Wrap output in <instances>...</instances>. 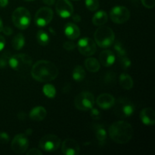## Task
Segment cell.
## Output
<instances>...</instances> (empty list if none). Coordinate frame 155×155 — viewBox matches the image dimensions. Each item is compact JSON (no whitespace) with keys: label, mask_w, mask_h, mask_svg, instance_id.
<instances>
[{"label":"cell","mask_w":155,"mask_h":155,"mask_svg":"<svg viewBox=\"0 0 155 155\" xmlns=\"http://www.w3.org/2000/svg\"><path fill=\"white\" fill-rule=\"evenodd\" d=\"M31 75L34 80L41 83H48L58 76V69L54 63L48 61H38L32 66Z\"/></svg>","instance_id":"cell-1"},{"label":"cell","mask_w":155,"mask_h":155,"mask_svg":"<svg viewBox=\"0 0 155 155\" xmlns=\"http://www.w3.org/2000/svg\"><path fill=\"white\" fill-rule=\"evenodd\" d=\"M109 136L117 144H126L130 142L133 136V128L130 124L124 120L117 121L109 127Z\"/></svg>","instance_id":"cell-2"},{"label":"cell","mask_w":155,"mask_h":155,"mask_svg":"<svg viewBox=\"0 0 155 155\" xmlns=\"http://www.w3.org/2000/svg\"><path fill=\"white\" fill-rule=\"evenodd\" d=\"M94 38L97 45L103 48H108L113 45L115 35L113 30L109 27L100 26L95 32Z\"/></svg>","instance_id":"cell-3"},{"label":"cell","mask_w":155,"mask_h":155,"mask_svg":"<svg viewBox=\"0 0 155 155\" xmlns=\"http://www.w3.org/2000/svg\"><path fill=\"white\" fill-rule=\"evenodd\" d=\"M33 60L30 55L27 54H16L11 56L8 64L14 71L24 73L28 71L32 67Z\"/></svg>","instance_id":"cell-4"},{"label":"cell","mask_w":155,"mask_h":155,"mask_svg":"<svg viewBox=\"0 0 155 155\" xmlns=\"http://www.w3.org/2000/svg\"><path fill=\"white\" fill-rule=\"evenodd\" d=\"M12 21L17 28L25 30L30 26L31 21L30 12L24 7L18 8L12 14Z\"/></svg>","instance_id":"cell-5"},{"label":"cell","mask_w":155,"mask_h":155,"mask_svg":"<svg viewBox=\"0 0 155 155\" xmlns=\"http://www.w3.org/2000/svg\"><path fill=\"white\" fill-rule=\"evenodd\" d=\"M115 114L121 118L129 117L132 116L135 111V106L130 100L126 98H120L115 101L114 104Z\"/></svg>","instance_id":"cell-6"},{"label":"cell","mask_w":155,"mask_h":155,"mask_svg":"<svg viewBox=\"0 0 155 155\" xmlns=\"http://www.w3.org/2000/svg\"><path fill=\"white\" fill-rule=\"evenodd\" d=\"M95 104V98L89 92H82L75 97L74 104L78 110L87 111L93 107Z\"/></svg>","instance_id":"cell-7"},{"label":"cell","mask_w":155,"mask_h":155,"mask_svg":"<svg viewBox=\"0 0 155 155\" xmlns=\"http://www.w3.org/2000/svg\"><path fill=\"white\" fill-rule=\"evenodd\" d=\"M61 145V139L57 136L53 134H48L44 136L40 139L39 147L40 149L45 151H54L58 149Z\"/></svg>","instance_id":"cell-8"},{"label":"cell","mask_w":155,"mask_h":155,"mask_svg":"<svg viewBox=\"0 0 155 155\" xmlns=\"http://www.w3.org/2000/svg\"><path fill=\"white\" fill-rule=\"evenodd\" d=\"M110 17L111 21L115 24H124L130 19V12L124 6H115L110 11Z\"/></svg>","instance_id":"cell-9"},{"label":"cell","mask_w":155,"mask_h":155,"mask_svg":"<svg viewBox=\"0 0 155 155\" xmlns=\"http://www.w3.org/2000/svg\"><path fill=\"white\" fill-rule=\"evenodd\" d=\"M53 19V11L50 8H40L36 12L34 21L38 27H45L48 25Z\"/></svg>","instance_id":"cell-10"},{"label":"cell","mask_w":155,"mask_h":155,"mask_svg":"<svg viewBox=\"0 0 155 155\" xmlns=\"http://www.w3.org/2000/svg\"><path fill=\"white\" fill-rule=\"evenodd\" d=\"M29 146V140L24 133L16 135L12 142V149L15 154H21L26 152Z\"/></svg>","instance_id":"cell-11"},{"label":"cell","mask_w":155,"mask_h":155,"mask_svg":"<svg viewBox=\"0 0 155 155\" xmlns=\"http://www.w3.org/2000/svg\"><path fill=\"white\" fill-rule=\"evenodd\" d=\"M77 48L83 55L91 56L96 51V44L91 38L84 37L78 41Z\"/></svg>","instance_id":"cell-12"},{"label":"cell","mask_w":155,"mask_h":155,"mask_svg":"<svg viewBox=\"0 0 155 155\" xmlns=\"http://www.w3.org/2000/svg\"><path fill=\"white\" fill-rule=\"evenodd\" d=\"M56 12L63 18H68L74 13V7L69 0H58L56 3Z\"/></svg>","instance_id":"cell-13"},{"label":"cell","mask_w":155,"mask_h":155,"mask_svg":"<svg viewBox=\"0 0 155 155\" xmlns=\"http://www.w3.org/2000/svg\"><path fill=\"white\" fill-rule=\"evenodd\" d=\"M61 151L65 155H78L80 148L77 141L73 139H66L62 143Z\"/></svg>","instance_id":"cell-14"},{"label":"cell","mask_w":155,"mask_h":155,"mask_svg":"<svg viewBox=\"0 0 155 155\" xmlns=\"http://www.w3.org/2000/svg\"><path fill=\"white\" fill-rule=\"evenodd\" d=\"M115 102V98L113 95L109 93H103L101 94L97 98L96 103L101 108L107 110L114 107V104Z\"/></svg>","instance_id":"cell-15"},{"label":"cell","mask_w":155,"mask_h":155,"mask_svg":"<svg viewBox=\"0 0 155 155\" xmlns=\"http://www.w3.org/2000/svg\"><path fill=\"white\" fill-rule=\"evenodd\" d=\"M140 119L146 126H154L155 123L154 110L151 107H145L140 112Z\"/></svg>","instance_id":"cell-16"},{"label":"cell","mask_w":155,"mask_h":155,"mask_svg":"<svg viewBox=\"0 0 155 155\" xmlns=\"http://www.w3.org/2000/svg\"><path fill=\"white\" fill-rule=\"evenodd\" d=\"M115 61V54L110 50H104L99 54V63L104 67H110Z\"/></svg>","instance_id":"cell-17"},{"label":"cell","mask_w":155,"mask_h":155,"mask_svg":"<svg viewBox=\"0 0 155 155\" xmlns=\"http://www.w3.org/2000/svg\"><path fill=\"white\" fill-rule=\"evenodd\" d=\"M64 34L68 39L74 40L80 36V30L77 24L74 23H68L64 26Z\"/></svg>","instance_id":"cell-18"},{"label":"cell","mask_w":155,"mask_h":155,"mask_svg":"<svg viewBox=\"0 0 155 155\" xmlns=\"http://www.w3.org/2000/svg\"><path fill=\"white\" fill-rule=\"evenodd\" d=\"M47 111L42 106H36L30 110L29 117L32 120L42 121L45 118Z\"/></svg>","instance_id":"cell-19"},{"label":"cell","mask_w":155,"mask_h":155,"mask_svg":"<svg viewBox=\"0 0 155 155\" xmlns=\"http://www.w3.org/2000/svg\"><path fill=\"white\" fill-rule=\"evenodd\" d=\"M107 19H108V17L104 11H98L94 15L93 18H92V23L94 25L100 27V26H102L106 24Z\"/></svg>","instance_id":"cell-20"},{"label":"cell","mask_w":155,"mask_h":155,"mask_svg":"<svg viewBox=\"0 0 155 155\" xmlns=\"http://www.w3.org/2000/svg\"><path fill=\"white\" fill-rule=\"evenodd\" d=\"M120 85L123 89L126 90H130L133 86V80L129 74L123 73L120 76Z\"/></svg>","instance_id":"cell-21"},{"label":"cell","mask_w":155,"mask_h":155,"mask_svg":"<svg viewBox=\"0 0 155 155\" xmlns=\"http://www.w3.org/2000/svg\"><path fill=\"white\" fill-rule=\"evenodd\" d=\"M85 66L86 69L92 73H96L100 69V63L94 58H89L85 61Z\"/></svg>","instance_id":"cell-22"},{"label":"cell","mask_w":155,"mask_h":155,"mask_svg":"<svg viewBox=\"0 0 155 155\" xmlns=\"http://www.w3.org/2000/svg\"><path fill=\"white\" fill-rule=\"evenodd\" d=\"M95 133L96 139H98V142L101 144L104 143L106 138H107V133H106L104 127L102 125L97 124L95 127Z\"/></svg>","instance_id":"cell-23"},{"label":"cell","mask_w":155,"mask_h":155,"mask_svg":"<svg viewBox=\"0 0 155 155\" xmlns=\"http://www.w3.org/2000/svg\"><path fill=\"white\" fill-rule=\"evenodd\" d=\"M72 77L74 80L77 82H80L84 80V78L86 77V72H85L83 67L80 66V65L76 66L73 71Z\"/></svg>","instance_id":"cell-24"},{"label":"cell","mask_w":155,"mask_h":155,"mask_svg":"<svg viewBox=\"0 0 155 155\" xmlns=\"http://www.w3.org/2000/svg\"><path fill=\"white\" fill-rule=\"evenodd\" d=\"M25 44V39L22 33H18L12 39V46L14 49L21 50Z\"/></svg>","instance_id":"cell-25"},{"label":"cell","mask_w":155,"mask_h":155,"mask_svg":"<svg viewBox=\"0 0 155 155\" xmlns=\"http://www.w3.org/2000/svg\"><path fill=\"white\" fill-rule=\"evenodd\" d=\"M36 39H37L39 44H40L42 46L48 45L50 40L49 36L48 35V33L42 30L38 31L37 35H36Z\"/></svg>","instance_id":"cell-26"},{"label":"cell","mask_w":155,"mask_h":155,"mask_svg":"<svg viewBox=\"0 0 155 155\" xmlns=\"http://www.w3.org/2000/svg\"><path fill=\"white\" fill-rule=\"evenodd\" d=\"M43 92L45 96L48 98H54L56 95V89L52 85L46 84L43 86Z\"/></svg>","instance_id":"cell-27"},{"label":"cell","mask_w":155,"mask_h":155,"mask_svg":"<svg viewBox=\"0 0 155 155\" xmlns=\"http://www.w3.org/2000/svg\"><path fill=\"white\" fill-rule=\"evenodd\" d=\"M86 6L89 11L95 12L99 7V2L98 0H86Z\"/></svg>","instance_id":"cell-28"},{"label":"cell","mask_w":155,"mask_h":155,"mask_svg":"<svg viewBox=\"0 0 155 155\" xmlns=\"http://www.w3.org/2000/svg\"><path fill=\"white\" fill-rule=\"evenodd\" d=\"M11 56L12 55L8 51H5L0 56V68H5L7 66Z\"/></svg>","instance_id":"cell-29"},{"label":"cell","mask_w":155,"mask_h":155,"mask_svg":"<svg viewBox=\"0 0 155 155\" xmlns=\"http://www.w3.org/2000/svg\"><path fill=\"white\" fill-rule=\"evenodd\" d=\"M119 61L124 69H127V68H130L131 66V61L127 57V55L119 56Z\"/></svg>","instance_id":"cell-30"},{"label":"cell","mask_w":155,"mask_h":155,"mask_svg":"<svg viewBox=\"0 0 155 155\" xmlns=\"http://www.w3.org/2000/svg\"><path fill=\"white\" fill-rule=\"evenodd\" d=\"M114 50L116 51V52L117 53L118 56L127 55V53L125 48L123 46V45L120 42H117L116 43L114 44Z\"/></svg>","instance_id":"cell-31"},{"label":"cell","mask_w":155,"mask_h":155,"mask_svg":"<svg viewBox=\"0 0 155 155\" xmlns=\"http://www.w3.org/2000/svg\"><path fill=\"white\" fill-rule=\"evenodd\" d=\"M90 115H91V117H92V119H94V120H99V119H101V113H100L99 110L96 108H93V107L91 109Z\"/></svg>","instance_id":"cell-32"},{"label":"cell","mask_w":155,"mask_h":155,"mask_svg":"<svg viewBox=\"0 0 155 155\" xmlns=\"http://www.w3.org/2000/svg\"><path fill=\"white\" fill-rule=\"evenodd\" d=\"M63 45H64V48L66 50H68V51H71V50L74 49V48H76V44L74 43L71 39V40H68V41H66V42H64V43Z\"/></svg>","instance_id":"cell-33"},{"label":"cell","mask_w":155,"mask_h":155,"mask_svg":"<svg viewBox=\"0 0 155 155\" xmlns=\"http://www.w3.org/2000/svg\"><path fill=\"white\" fill-rule=\"evenodd\" d=\"M141 2L147 8H153L155 5V0H141Z\"/></svg>","instance_id":"cell-34"},{"label":"cell","mask_w":155,"mask_h":155,"mask_svg":"<svg viewBox=\"0 0 155 155\" xmlns=\"http://www.w3.org/2000/svg\"><path fill=\"white\" fill-rule=\"evenodd\" d=\"M9 136L5 133H0V144L4 145V144L8 143Z\"/></svg>","instance_id":"cell-35"},{"label":"cell","mask_w":155,"mask_h":155,"mask_svg":"<svg viewBox=\"0 0 155 155\" xmlns=\"http://www.w3.org/2000/svg\"><path fill=\"white\" fill-rule=\"evenodd\" d=\"M27 155H42V152L37 148H32L27 152Z\"/></svg>","instance_id":"cell-36"},{"label":"cell","mask_w":155,"mask_h":155,"mask_svg":"<svg viewBox=\"0 0 155 155\" xmlns=\"http://www.w3.org/2000/svg\"><path fill=\"white\" fill-rule=\"evenodd\" d=\"M2 32L5 33V34L7 35V36H9V35L12 34V33H13V30H12V29L9 27H3Z\"/></svg>","instance_id":"cell-37"},{"label":"cell","mask_w":155,"mask_h":155,"mask_svg":"<svg viewBox=\"0 0 155 155\" xmlns=\"http://www.w3.org/2000/svg\"><path fill=\"white\" fill-rule=\"evenodd\" d=\"M5 45V39L2 36H0V51L4 48Z\"/></svg>","instance_id":"cell-38"},{"label":"cell","mask_w":155,"mask_h":155,"mask_svg":"<svg viewBox=\"0 0 155 155\" xmlns=\"http://www.w3.org/2000/svg\"><path fill=\"white\" fill-rule=\"evenodd\" d=\"M27 117V114L24 112H20L18 114V118L20 120H24Z\"/></svg>","instance_id":"cell-39"},{"label":"cell","mask_w":155,"mask_h":155,"mask_svg":"<svg viewBox=\"0 0 155 155\" xmlns=\"http://www.w3.org/2000/svg\"><path fill=\"white\" fill-rule=\"evenodd\" d=\"M8 4V0H0V7H6Z\"/></svg>","instance_id":"cell-40"},{"label":"cell","mask_w":155,"mask_h":155,"mask_svg":"<svg viewBox=\"0 0 155 155\" xmlns=\"http://www.w3.org/2000/svg\"><path fill=\"white\" fill-rule=\"evenodd\" d=\"M42 2L48 5H52L55 2V0H42Z\"/></svg>","instance_id":"cell-41"},{"label":"cell","mask_w":155,"mask_h":155,"mask_svg":"<svg viewBox=\"0 0 155 155\" xmlns=\"http://www.w3.org/2000/svg\"><path fill=\"white\" fill-rule=\"evenodd\" d=\"M73 21L74 22H80L81 21V18H80V16L79 15H75L73 16Z\"/></svg>","instance_id":"cell-42"},{"label":"cell","mask_w":155,"mask_h":155,"mask_svg":"<svg viewBox=\"0 0 155 155\" xmlns=\"http://www.w3.org/2000/svg\"><path fill=\"white\" fill-rule=\"evenodd\" d=\"M32 133H33V131H32L31 129H28V130H26V133H24V134H25L27 136H29L30 135L32 134Z\"/></svg>","instance_id":"cell-43"},{"label":"cell","mask_w":155,"mask_h":155,"mask_svg":"<svg viewBox=\"0 0 155 155\" xmlns=\"http://www.w3.org/2000/svg\"><path fill=\"white\" fill-rule=\"evenodd\" d=\"M3 29V23H2V20L1 17H0V32L2 31Z\"/></svg>","instance_id":"cell-44"},{"label":"cell","mask_w":155,"mask_h":155,"mask_svg":"<svg viewBox=\"0 0 155 155\" xmlns=\"http://www.w3.org/2000/svg\"><path fill=\"white\" fill-rule=\"evenodd\" d=\"M24 1H26V2H31V1H33V0H24Z\"/></svg>","instance_id":"cell-45"},{"label":"cell","mask_w":155,"mask_h":155,"mask_svg":"<svg viewBox=\"0 0 155 155\" xmlns=\"http://www.w3.org/2000/svg\"><path fill=\"white\" fill-rule=\"evenodd\" d=\"M74 1H77V0H74Z\"/></svg>","instance_id":"cell-46"}]
</instances>
